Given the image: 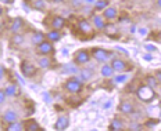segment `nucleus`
<instances>
[{"mask_svg": "<svg viewBox=\"0 0 161 131\" xmlns=\"http://www.w3.org/2000/svg\"><path fill=\"white\" fill-rule=\"evenodd\" d=\"M136 95L142 102H146V103H150L152 101L156 98V91L154 88H152L150 86L147 84H140L136 90Z\"/></svg>", "mask_w": 161, "mask_h": 131, "instance_id": "f257e3e1", "label": "nucleus"}, {"mask_svg": "<svg viewBox=\"0 0 161 131\" xmlns=\"http://www.w3.org/2000/svg\"><path fill=\"white\" fill-rule=\"evenodd\" d=\"M64 90L69 94H79L83 90V82L78 77H71L64 83Z\"/></svg>", "mask_w": 161, "mask_h": 131, "instance_id": "f03ea898", "label": "nucleus"}, {"mask_svg": "<svg viewBox=\"0 0 161 131\" xmlns=\"http://www.w3.org/2000/svg\"><path fill=\"white\" fill-rule=\"evenodd\" d=\"M90 54H92V58L95 59V61L100 62V63L107 62L108 59H111V58H113V55H114L111 51H108V50H104V48H100V47L92 48Z\"/></svg>", "mask_w": 161, "mask_h": 131, "instance_id": "7ed1b4c3", "label": "nucleus"}, {"mask_svg": "<svg viewBox=\"0 0 161 131\" xmlns=\"http://www.w3.org/2000/svg\"><path fill=\"white\" fill-rule=\"evenodd\" d=\"M76 29L80 35L85 36H95V26H93L92 21H88V19H79L76 22Z\"/></svg>", "mask_w": 161, "mask_h": 131, "instance_id": "20e7f679", "label": "nucleus"}, {"mask_svg": "<svg viewBox=\"0 0 161 131\" xmlns=\"http://www.w3.org/2000/svg\"><path fill=\"white\" fill-rule=\"evenodd\" d=\"M90 58H92V54H90L89 50H85V48L78 50L74 54V63L75 65H86L90 61Z\"/></svg>", "mask_w": 161, "mask_h": 131, "instance_id": "39448f33", "label": "nucleus"}, {"mask_svg": "<svg viewBox=\"0 0 161 131\" xmlns=\"http://www.w3.org/2000/svg\"><path fill=\"white\" fill-rule=\"evenodd\" d=\"M36 51H38V54L40 55H52L54 54V46H53V42H50V40L45 39L43 42H40L38 46H36Z\"/></svg>", "mask_w": 161, "mask_h": 131, "instance_id": "423d86ee", "label": "nucleus"}, {"mask_svg": "<svg viewBox=\"0 0 161 131\" xmlns=\"http://www.w3.org/2000/svg\"><path fill=\"white\" fill-rule=\"evenodd\" d=\"M21 73L24 75L25 77H33L36 75V66L33 65L32 62H29V61H22L21 62Z\"/></svg>", "mask_w": 161, "mask_h": 131, "instance_id": "0eeeda50", "label": "nucleus"}, {"mask_svg": "<svg viewBox=\"0 0 161 131\" xmlns=\"http://www.w3.org/2000/svg\"><path fill=\"white\" fill-rule=\"evenodd\" d=\"M49 25L52 29H57V31H63L65 28V19L61 15H53L49 19Z\"/></svg>", "mask_w": 161, "mask_h": 131, "instance_id": "6e6552de", "label": "nucleus"}, {"mask_svg": "<svg viewBox=\"0 0 161 131\" xmlns=\"http://www.w3.org/2000/svg\"><path fill=\"white\" fill-rule=\"evenodd\" d=\"M111 66H113L114 72H117V73L125 72V70L129 68L128 63L124 61V59H121V58H114L113 61H111Z\"/></svg>", "mask_w": 161, "mask_h": 131, "instance_id": "1a4fd4ad", "label": "nucleus"}, {"mask_svg": "<svg viewBox=\"0 0 161 131\" xmlns=\"http://www.w3.org/2000/svg\"><path fill=\"white\" fill-rule=\"evenodd\" d=\"M68 126H69V116L63 115V116H60L58 119H57V122L54 124V130L64 131V130L68 128Z\"/></svg>", "mask_w": 161, "mask_h": 131, "instance_id": "9d476101", "label": "nucleus"}, {"mask_svg": "<svg viewBox=\"0 0 161 131\" xmlns=\"http://www.w3.org/2000/svg\"><path fill=\"white\" fill-rule=\"evenodd\" d=\"M92 23H93V26H95V29H97V31H104V28L107 25L104 17L100 15V14H95L92 17Z\"/></svg>", "mask_w": 161, "mask_h": 131, "instance_id": "9b49d317", "label": "nucleus"}, {"mask_svg": "<svg viewBox=\"0 0 161 131\" xmlns=\"http://www.w3.org/2000/svg\"><path fill=\"white\" fill-rule=\"evenodd\" d=\"M118 110L121 113H124V115H133L135 113V106L129 101H122L118 105Z\"/></svg>", "mask_w": 161, "mask_h": 131, "instance_id": "f8f14e48", "label": "nucleus"}, {"mask_svg": "<svg viewBox=\"0 0 161 131\" xmlns=\"http://www.w3.org/2000/svg\"><path fill=\"white\" fill-rule=\"evenodd\" d=\"M15 120H18V113L13 109H7L2 116V122L6 124H10V123L15 122Z\"/></svg>", "mask_w": 161, "mask_h": 131, "instance_id": "ddd939ff", "label": "nucleus"}, {"mask_svg": "<svg viewBox=\"0 0 161 131\" xmlns=\"http://www.w3.org/2000/svg\"><path fill=\"white\" fill-rule=\"evenodd\" d=\"M103 17H104L106 21H114V19L118 18V10L115 7H111V6H108L106 10H103Z\"/></svg>", "mask_w": 161, "mask_h": 131, "instance_id": "4468645a", "label": "nucleus"}, {"mask_svg": "<svg viewBox=\"0 0 161 131\" xmlns=\"http://www.w3.org/2000/svg\"><path fill=\"white\" fill-rule=\"evenodd\" d=\"M4 93L7 97H18L21 94V88L15 83H11V84H7L4 87Z\"/></svg>", "mask_w": 161, "mask_h": 131, "instance_id": "2eb2a0df", "label": "nucleus"}, {"mask_svg": "<svg viewBox=\"0 0 161 131\" xmlns=\"http://www.w3.org/2000/svg\"><path fill=\"white\" fill-rule=\"evenodd\" d=\"M22 26H24V21H22V18L17 17V18H14L11 21V23H10V32L11 33H18L22 29Z\"/></svg>", "mask_w": 161, "mask_h": 131, "instance_id": "dca6fc26", "label": "nucleus"}, {"mask_svg": "<svg viewBox=\"0 0 161 131\" xmlns=\"http://www.w3.org/2000/svg\"><path fill=\"white\" fill-rule=\"evenodd\" d=\"M124 128H125V124H124L122 119H119V117H114L111 120V123H110V126H108L110 131H121Z\"/></svg>", "mask_w": 161, "mask_h": 131, "instance_id": "f3484780", "label": "nucleus"}, {"mask_svg": "<svg viewBox=\"0 0 161 131\" xmlns=\"http://www.w3.org/2000/svg\"><path fill=\"white\" fill-rule=\"evenodd\" d=\"M4 128L7 130V131H24V130H25V124H24V122L15 120V122L7 124Z\"/></svg>", "mask_w": 161, "mask_h": 131, "instance_id": "a211bd4d", "label": "nucleus"}, {"mask_svg": "<svg viewBox=\"0 0 161 131\" xmlns=\"http://www.w3.org/2000/svg\"><path fill=\"white\" fill-rule=\"evenodd\" d=\"M24 42H25V39L21 33H13L11 40H10V44H11L13 47H21L22 44H24Z\"/></svg>", "mask_w": 161, "mask_h": 131, "instance_id": "6ab92c4d", "label": "nucleus"}, {"mask_svg": "<svg viewBox=\"0 0 161 131\" xmlns=\"http://www.w3.org/2000/svg\"><path fill=\"white\" fill-rule=\"evenodd\" d=\"M100 73H102L103 77H111L114 75V69H113L111 63H107V62L103 63L102 68H100Z\"/></svg>", "mask_w": 161, "mask_h": 131, "instance_id": "aec40b11", "label": "nucleus"}, {"mask_svg": "<svg viewBox=\"0 0 161 131\" xmlns=\"http://www.w3.org/2000/svg\"><path fill=\"white\" fill-rule=\"evenodd\" d=\"M61 31H57V29H50V31L46 33V39L50 40V42H58V40H61Z\"/></svg>", "mask_w": 161, "mask_h": 131, "instance_id": "412c9836", "label": "nucleus"}, {"mask_svg": "<svg viewBox=\"0 0 161 131\" xmlns=\"http://www.w3.org/2000/svg\"><path fill=\"white\" fill-rule=\"evenodd\" d=\"M93 77V69H80L78 72V79H80L83 83L88 82V80H90Z\"/></svg>", "mask_w": 161, "mask_h": 131, "instance_id": "4be33fe9", "label": "nucleus"}, {"mask_svg": "<svg viewBox=\"0 0 161 131\" xmlns=\"http://www.w3.org/2000/svg\"><path fill=\"white\" fill-rule=\"evenodd\" d=\"M52 59H50V57L49 55H43L42 58L38 61V66L39 68H42V69H50L52 68Z\"/></svg>", "mask_w": 161, "mask_h": 131, "instance_id": "5701e85b", "label": "nucleus"}, {"mask_svg": "<svg viewBox=\"0 0 161 131\" xmlns=\"http://www.w3.org/2000/svg\"><path fill=\"white\" fill-rule=\"evenodd\" d=\"M24 124H25V130L26 131H36V130L43 131V128L39 126L36 120H26V122H24Z\"/></svg>", "mask_w": 161, "mask_h": 131, "instance_id": "b1692460", "label": "nucleus"}, {"mask_svg": "<svg viewBox=\"0 0 161 131\" xmlns=\"http://www.w3.org/2000/svg\"><path fill=\"white\" fill-rule=\"evenodd\" d=\"M46 39V35L45 33H42V32H33L32 33V36H31V43L32 44H35V46H38L40 42H43V40Z\"/></svg>", "mask_w": 161, "mask_h": 131, "instance_id": "393cba45", "label": "nucleus"}, {"mask_svg": "<svg viewBox=\"0 0 161 131\" xmlns=\"http://www.w3.org/2000/svg\"><path fill=\"white\" fill-rule=\"evenodd\" d=\"M108 6H110L108 0H96L95 2V11L103 13V10H106Z\"/></svg>", "mask_w": 161, "mask_h": 131, "instance_id": "a878e982", "label": "nucleus"}, {"mask_svg": "<svg viewBox=\"0 0 161 131\" xmlns=\"http://www.w3.org/2000/svg\"><path fill=\"white\" fill-rule=\"evenodd\" d=\"M31 4H32V8H36L38 11H42L46 7L45 0H31Z\"/></svg>", "mask_w": 161, "mask_h": 131, "instance_id": "bb28decb", "label": "nucleus"}, {"mask_svg": "<svg viewBox=\"0 0 161 131\" xmlns=\"http://www.w3.org/2000/svg\"><path fill=\"white\" fill-rule=\"evenodd\" d=\"M128 130L129 131H142V130H145V124H142L140 122H132L128 126Z\"/></svg>", "mask_w": 161, "mask_h": 131, "instance_id": "cd10ccee", "label": "nucleus"}, {"mask_svg": "<svg viewBox=\"0 0 161 131\" xmlns=\"http://www.w3.org/2000/svg\"><path fill=\"white\" fill-rule=\"evenodd\" d=\"M146 84L150 86L152 88H156L157 84H158V82H157V79H156V76H153V75L146 76Z\"/></svg>", "mask_w": 161, "mask_h": 131, "instance_id": "c85d7f7f", "label": "nucleus"}, {"mask_svg": "<svg viewBox=\"0 0 161 131\" xmlns=\"http://www.w3.org/2000/svg\"><path fill=\"white\" fill-rule=\"evenodd\" d=\"M75 65V63H74ZM74 65H64L63 66V72L64 73H71V75H75V73H78L79 70L76 66H74Z\"/></svg>", "mask_w": 161, "mask_h": 131, "instance_id": "c756f323", "label": "nucleus"}, {"mask_svg": "<svg viewBox=\"0 0 161 131\" xmlns=\"http://www.w3.org/2000/svg\"><path fill=\"white\" fill-rule=\"evenodd\" d=\"M104 31H106V33L108 36H113V33H114V35H115V33H118V29H117V26H114L113 23H107L106 28H104Z\"/></svg>", "mask_w": 161, "mask_h": 131, "instance_id": "7c9ffc66", "label": "nucleus"}, {"mask_svg": "<svg viewBox=\"0 0 161 131\" xmlns=\"http://www.w3.org/2000/svg\"><path fill=\"white\" fill-rule=\"evenodd\" d=\"M128 77H129V76L126 75V73H125V75H124V73L121 72L118 76H115V77H114V83H125L126 80H128Z\"/></svg>", "mask_w": 161, "mask_h": 131, "instance_id": "2f4dec72", "label": "nucleus"}, {"mask_svg": "<svg viewBox=\"0 0 161 131\" xmlns=\"http://www.w3.org/2000/svg\"><path fill=\"white\" fill-rule=\"evenodd\" d=\"M160 120L158 119H154V120H147V122L145 123V128H147V127H153L156 126V124H158Z\"/></svg>", "mask_w": 161, "mask_h": 131, "instance_id": "473e14b6", "label": "nucleus"}, {"mask_svg": "<svg viewBox=\"0 0 161 131\" xmlns=\"http://www.w3.org/2000/svg\"><path fill=\"white\" fill-rule=\"evenodd\" d=\"M6 98H7V95H6L4 90H0V105H3V103H4Z\"/></svg>", "mask_w": 161, "mask_h": 131, "instance_id": "72a5a7b5", "label": "nucleus"}, {"mask_svg": "<svg viewBox=\"0 0 161 131\" xmlns=\"http://www.w3.org/2000/svg\"><path fill=\"white\" fill-rule=\"evenodd\" d=\"M4 76H6V68L3 65H0V80H2Z\"/></svg>", "mask_w": 161, "mask_h": 131, "instance_id": "f704fd0d", "label": "nucleus"}, {"mask_svg": "<svg viewBox=\"0 0 161 131\" xmlns=\"http://www.w3.org/2000/svg\"><path fill=\"white\" fill-rule=\"evenodd\" d=\"M154 76H156L157 82L161 83V70H157V72H156V75H154Z\"/></svg>", "mask_w": 161, "mask_h": 131, "instance_id": "c9c22d12", "label": "nucleus"}, {"mask_svg": "<svg viewBox=\"0 0 161 131\" xmlns=\"http://www.w3.org/2000/svg\"><path fill=\"white\" fill-rule=\"evenodd\" d=\"M72 4L74 6H80L82 4V0H72Z\"/></svg>", "mask_w": 161, "mask_h": 131, "instance_id": "e433bc0d", "label": "nucleus"}, {"mask_svg": "<svg viewBox=\"0 0 161 131\" xmlns=\"http://www.w3.org/2000/svg\"><path fill=\"white\" fill-rule=\"evenodd\" d=\"M3 4H13L14 3V0H2Z\"/></svg>", "mask_w": 161, "mask_h": 131, "instance_id": "4c0bfd02", "label": "nucleus"}, {"mask_svg": "<svg viewBox=\"0 0 161 131\" xmlns=\"http://www.w3.org/2000/svg\"><path fill=\"white\" fill-rule=\"evenodd\" d=\"M43 97H45L46 102H50V101H52V99H50V95H47V94H43Z\"/></svg>", "mask_w": 161, "mask_h": 131, "instance_id": "58836bf2", "label": "nucleus"}, {"mask_svg": "<svg viewBox=\"0 0 161 131\" xmlns=\"http://www.w3.org/2000/svg\"><path fill=\"white\" fill-rule=\"evenodd\" d=\"M22 7H24V8H26V10H31V7H29V6L26 4V3H22Z\"/></svg>", "mask_w": 161, "mask_h": 131, "instance_id": "ea45409f", "label": "nucleus"}, {"mask_svg": "<svg viewBox=\"0 0 161 131\" xmlns=\"http://www.w3.org/2000/svg\"><path fill=\"white\" fill-rule=\"evenodd\" d=\"M146 50H152V51H153V50H156V48H154L153 46H146Z\"/></svg>", "mask_w": 161, "mask_h": 131, "instance_id": "a19ab883", "label": "nucleus"}, {"mask_svg": "<svg viewBox=\"0 0 161 131\" xmlns=\"http://www.w3.org/2000/svg\"><path fill=\"white\" fill-rule=\"evenodd\" d=\"M145 59H146V61H150V59H152V57L147 54V55H145Z\"/></svg>", "mask_w": 161, "mask_h": 131, "instance_id": "79ce46f5", "label": "nucleus"}, {"mask_svg": "<svg viewBox=\"0 0 161 131\" xmlns=\"http://www.w3.org/2000/svg\"><path fill=\"white\" fill-rule=\"evenodd\" d=\"M52 2H53V3H63L64 0H52Z\"/></svg>", "mask_w": 161, "mask_h": 131, "instance_id": "37998d69", "label": "nucleus"}, {"mask_svg": "<svg viewBox=\"0 0 161 131\" xmlns=\"http://www.w3.org/2000/svg\"><path fill=\"white\" fill-rule=\"evenodd\" d=\"M86 2H88L89 4H92V3H93V4H95V2H96V0H86Z\"/></svg>", "mask_w": 161, "mask_h": 131, "instance_id": "c03bdc74", "label": "nucleus"}, {"mask_svg": "<svg viewBox=\"0 0 161 131\" xmlns=\"http://www.w3.org/2000/svg\"><path fill=\"white\" fill-rule=\"evenodd\" d=\"M3 11H4V10H3V7H2V6H0V17L3 15Z\"/></svg>", "mask_w": 161, "mask_h": 131, "instance_id": "a18cd8bd", "label": "nucleus"}, {"mask_svg": "<svg viewBox=\"0 0 161 131\" xmlns=\"http://www.w3.org/2000/svg\"><path fill=\"white\" fill-rule=\"evenodd\" d=\"M157 6H158V7L161 8V0H157Z\"/></svg>", "mask_w": 161, "mask_h": 131, "instance_id": "49530a36", "label": "nucleus"}, {"mask_svg": "<svg viewBox=\"0 0 161 131\" xmlns=\"http://www.w3.org/2000/svg\"><path fill=\"white\" fill-rule=\"evenodd\" d=\"M0 28H2V25H0Z\"/></svg>", "mask_w": 161, "mask_h": 131, "instance_id": "de8ad7c7", "label": "nucleus"}]
</instances>
